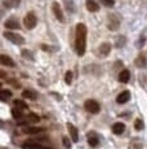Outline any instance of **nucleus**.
<instances>
[{"label": "nucleus", "mask_w": 147, "mask_h": 149, "mask_svg": "<svg viewBox=\"0 0 147 149\" xmlns=\"http://www.w3.org/2000/svg\"><path fill=\"white\" fill-rule=\"evenodd\" d=\"M85 47H87V26L84 24H78V26H76V39H75L76 53L79 56H83L85 53Z\"/></svg>", "instance_id": "obj_1"}, {"label": "nucleus", "mask_w": 147, "mask_h": 149, "mask_svg": "<svg viewBox=\"0 0 147 149\" xmlns=\"http://www.w3.org/2000/svg\"><path fill=\"white\" fill-rule=\"evenodd\" d=\"M3 35H4L5 38H7L9 42L14 43V44H17V45H19V44H23V43H25L23 36L18 35V34L13 33V31H4V34H3Z\"/></svg>", "instance_id": "obj_2"}, {"label": "nucleus", "mask_w": 147, "mask_h": 149, "mask_svg": "<svg viewBox=\"0 0 147 149\" xmlns=\"http://www.w3.org/2000/svg\"><path fill=\"white\" fill-rule=\"evenodd\" d=\"M36 24H38V18H36V16L34 13H27L26 17L23 18V25L26 29H29V30H31V29H34L36 26Z\"/></svg>", "instance_id": "obj_3"}, {"label": "nucleus", "mask_w": 147, "mask_h": 149, "mask_svg": "<svg viewBox=\"0 0 147 149\" xmlns=\"http://www.w3.org/2000/svg\"><path fill=\"white\" fill-rule=\"evenodd\" d=\"M84 107H85L87 111H89V113H92V114H97L101 109L100 104H98L95 100H87L85 104H84Z\"/></svg>", "instance_id": "obj_4"}, {"label": "nucleus", "mask_w": 147, "mask_h": 149, "mask_svg": "<svg viewBox=\"0 0 147 149\" xmlns=\"http://www.w3.org/2000/svg\"><path fill=\"white\" fill-rule=\"evenodd\" d=\"M52 10H53V13H54L56 18H57L59 22H63V14H62V8L59 7V4H58L57 1H54V3L52 4Z\"/></svg>", "instance_id": "obj_5"}, {"label": "nucleus", "mask_w": 147, "mask_h": 149, "mask_svg": "<svg viewBox=\"0 0 147 149\" xmlns=\"http://www.w3.org/2000/svg\"><path fill=\"white\" fill-rule=\"evenodd\" d=\"M129 100H131V92H129V91H123V92L119 93L116 97L117 104H125Z\"/></svg>", "instance_id": "obj_6"}, {"label": "nucleus", "mask_w": 147, "mask_h": 149, "mask_svg": "<svg viewBox=\"0 0 147 149\" xmlns=\"http://www.w3.org/2000/svg\"><path fill=\"white\" fill-rule=\"evenodd\" d=\"M67 128H69V132L70 135H71V139L74 143H78L79 141V134H78V130H76V127L71 123H69L67 125Z\"/></svg>", "instance_id": "obj_7"}, {"label": "nucleus", "mask_w": 147, "mask_h": 149, "mask_svg": "<svg viewBox=\"0 0 147 149\" xmlns=\"http://www.w3.org/2000/svg\"><path fill=\"white\" fill-rule=\"evenodd\" d=\"M129 79H131V73H129L128 69H124V70H121L120 74H119V82L128 83Z\"/></svg>", "instance_id": "obj_8"}, {"label": "nucleus", "mask_w": 147, "mask_h": 149, "mask_svg": "<svg viewBox=\"0 0 147 149\" xmlns=\"http://www.w3.org/2000/svg\"><path fill=\"white\" fill-rule=\"evenodd\" d=\"M125 131V125L121 122H117L112 126V132L116 134V135H121V134Z\"/></svg>", "instance_id": "obj_9"}, {"label": "nucleus", "mask_w": 147, "mask_h": 149, "mask_svg": "<svg viewBox=\"0 0 147 149\" xmlns=\"http://www.w3.org/2000/svg\"><path fill=\"white\" fill-rule=\"evenodd\" d=\"M0 62H1V65H5V66H10V68L14 66L13 60L10 58L9 56H7V54H1V56H0Z\"/></svg>", "instance_id": "obj_10"}, {"label": "nucleus", "mask_w": 147, "mask_h": 149, "mask_svg": "<svg viewBox=\"0 0 147 149\" xmlns=\"http://www.w3.org/2000/svg\"><path fill=\"white\" fill-rule=\"evenodd\" d=\"M110 51H111V44H110V43H103V44H101V47H100L101 56H107V54L110 53Z\"/></svg>", "instance_id": "obj_11"}, {"label": "nucleus", "mask_w": 147, "mask_h": 149, "mask_svg": "<svg viewBox=\"0 0 147 149\" xmlns=\"http://www.w3.org/2000/svg\"><path fill=\"white\" fill-rule=\"evenodd\" d=\"M4 26H5V29H8V30H17V29H19L18 22L14 21V19H8L4 24Z\"/></svg>", "instance_id": "obj_12"}, {"label": "nucleus", "mask_w": 147, "mask_h": 149, "mask_svg": "<svg viewBox=\"0 0 147 149\" xmlns=\"http://www.w3.org/2000/svg\"><path fill=\"white\" fill-rule=\"evenodd\" d=\"M43 131L44 128H40V127H29V128H25L23 132L27 134V135H35V134H40Z\"/></svg>", "instance_id": "obj_13"}, {"label": "nucleus", "mask_w": 147, "mask_h": 149, "mask_svg": "<svg viewBox=\"0 0 147 149\" xmlns=\"http://www.w3.org/2000/svg\"><path fill=\"white\" fill-rule=\"evenodd\" d=\"M87 8H88L89 12H98V4L93 0H87Z\"/></svg>", "instance_id": "obj_14"}, {"label": "nucleus", "mask_w": 147, "mask_h": 149, "mask_svg": "<svg viewBox=\"0 0 147 149\" xmlns=\"http://www.w3.org/2000/svg\"><path fill=\"white\" fill-rule=\"evenodd\" d=\"M23 149H47V148H44L43 145L36 144V143H25Z\"/></svg>", "instance_id": "obj_15"}, {"label": "nucleus", "mask_w": 147, "mask_h": 149, "mask_svg": "<svg viewBox=\"0 0 147 149\" xmlns=\"http://www.w3.org/2000/svg\"><path fill=\"white\" fill-rule=\"evenodd\" d=\"M12 116L14 119H21L23 117V113H22V109H18V108H13L12 109Z\"/></svg>", "instance_id": "obj_16"}, {"label": "nucleus", "mask_w": 147, "mask_h": 149, "mask_svg": "<svg viewBox=\"0 0 147 149\" xmlns=\"http://www.w3.org/2000/svg\"><path fill=\"white\" fill-rule=\"evenodd\" d=\"M23 97H26V99H31V100H35L36 97H38V95H36L35 91L26 90V91H23Z\"/></svg>", "instance_id": "obj_17"}, {"label": "nucleus", "mask_w": 147, "mask_h": 149, "mask_svg": "<svg viewBox=\"0 0 147 149\" xmlns=\"http://www.w3.org/2000/svg\"><path fill=\"white\" fill-rule=\"evenodd\" d=\"M10 96H12V92H10V91H8V90H3L1 93H0V99H1L3 101H7Z\"/></svg>", "instance_id": "obj_18"}, {"label": "nucleus", "mask_w": 147, "mask_h": 149, "mask_svg": "<svg viewBox=\"0 0 147 149\" xmlns=\"http://www.w3.org/2000/svg\"><path fill=\"white\" fill-rule=\"evenodd\" d=\"M88 143H89V145H90V147H97V145H98V143H100V140H98V137L93 136V137H89Z\"/></svg>", "instance_id": "obj_19"}, {"label": "nucleus", "mask_w": 147, "mask_h": 149, "mask_svg": "<svg viewBox=\"0 0 147 149\" xmlns=\"http://www.w3.org/2000/svg\"><path fill=\"white\" fill-rule=\"evenodd\" d=\"M14 105L18 109H27V105L23 101H21V100H14Z\"/></svg>", "instance_id": "obj_20"}, {"label": "nucleus", "mask_w": 147, "mask_h": 149, "mask_svg": "<svg viewBox=\"0 0 147 149\" xmlns=\"http://www.w3.org/2000/svg\"><path fill=\"white\" fill-rule=\"evenodd\" d=\"M65 81L67 84H71L72 83V71H67L66 75H65Z\"/></svg>", "instance_id": "obj_21"}, {"label": "nucleus", "mask_w": 147, "mask_h": 149, "mask_svg": "<svg viewBox=\"0 0 147 149\" xmlns=\"http://www.w3.org/2000/svg\"><path fill=\"white\" fill-rule=\"evenodd\" d=\"M27 121H31V122H39V117L36 114L31 113L29 117H27Z\"/></svg>", "instance_id": "obj_22"}, {"label": "nucleus", "mask_w": 147, "mask_h": 149, "mask_svg": "<svg viewBox=\"0 0 147 149\" xmlns=\"http://www.w3.org/2000/svg\"><path fill=\"white\" fill-rule=\"evenodd\" d=\"M134 127L137 128V130H142V128H143L142 121H141V119H137V121H135V123H134Z\"/></svg>", "instance_id": "obj_23"}, {"label": "nucleus", "mask_w": 147, "mask_h": 149, "mask_svg": "<svg viewBox=\"0 0 147 149\" xmlns=\"http://www.w3.org/2000/svg\"><path fill=\"white\" fill-rule=\"evenodd\" d=\"M102 3L104 5H107V7H112V5L115 4L114 0H102Z\"/></svg>", "instance_id": "obj_24"}, {"label": "nucleus", "mask_w": 147, "mask_h": 149, "mask_svg": "<svg viewBox=\"0 0 147 149\" xmlns=\"http://www.w3.org/2000/svg\"><path fill=\"white\" fill-rule=\"evenodd\" d=\"M63 143H65V147H66L67 149H70V147H71V143H70V140L67 139V137H63Z\"/></svg>", "instance_id": "obj_25"}]
</instances>
